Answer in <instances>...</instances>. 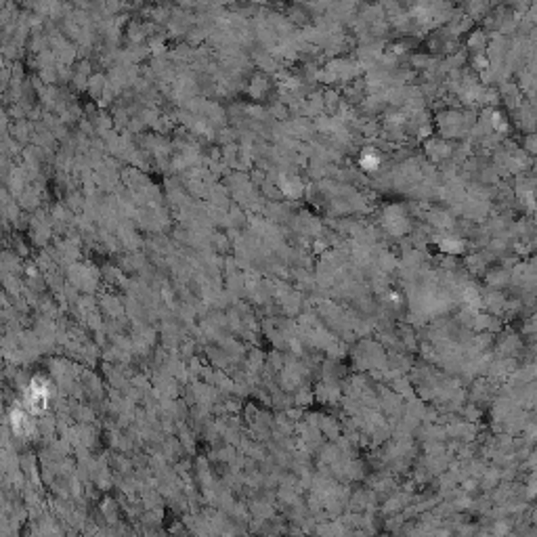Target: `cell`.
<instances>
[{"mask_svg": "<svg viewBox=\"0 0 537 537\" xmlns=\"http://www.w3.org/2000/svg\"><path fill=\"white\" fill-rule=\"evenodd\" d=\"M380 164V158L376 156V151L373 149H365L363 151V156H361V166L365 168V170H376Z\"/></svg>", "mask_w": 537, "mask_h": 537, "instance_id": "6da1fadb", "label": "cell"}]
</instances>
